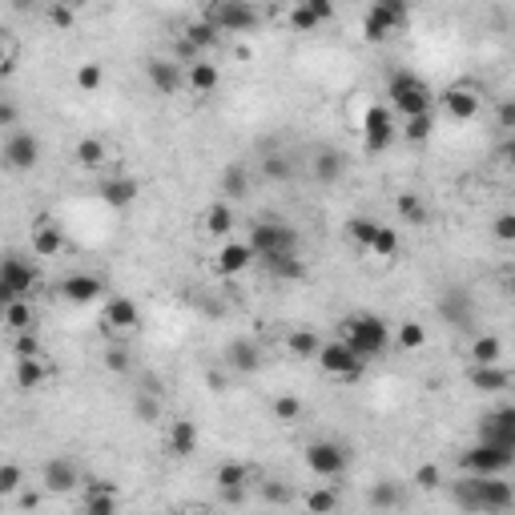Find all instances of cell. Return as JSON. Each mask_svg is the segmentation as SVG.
<instances>
[{"label":"cell","instance_id":"cell-1","mask_svg":"<svg viewBox=\"0 0 515 515\" xmlns=\"http://www.w3.org/2000/svg\"><path fill=\"white\" fill-rule=\"evenodd\" d=\"M451 503L472 515H503L515 507V488L503 475H463L451 483Z\"/></svg>","mask_w":515,"mask_h":515},{"label":"cell","instance_id":"cell-2","mask_svg":"<svg viewBox=\"0 0 515 515\" xmlns=\"http://www.w3.org/2000/svg\"><path fill=\"white\" fill-rule=\"evenodd\" d=\"M386 105H391L394 113H402V117L431 113L435 93H431V85L419 77V73L399 69V73H391V81H386Z\"/></svg>","mask_w":515,"mask_h":515},{"label":"cell","instance_id":"cell-3","mask_svg":"<svg viewBox=\"0 0 515 515\" xmlns=\"http://www.w3.org/2000/svg\"><path fill=\"white\" fill-rule=\"evenodd\" d=\"M342 342H347L363 363H371V358H378L391 347V326L378 315H350L347 323H342Z\"/></svg>","mask_w":515,"mask_h":515},{"label":"cell","instance_id":"cell-4","mask_svg":"<svg viewBox=\"0 0 515 515\" xmlns=\"http://www.w3.org/2000/svg\"><path fill=\"white\" fill-rule=\"evenodd\" d=\"M206 20H210L218 33L246 36L262 25V12L254 9L250 0H206Z\"/></svg>","mask_w":515,"mask_h":515},{"label":"cell","instance_id":"cell-5","mask_svg":"<svg viewBox=\"0 0 515 515\" xmlns=\"http://www.w3.org/2000/svg\"><path fill=\"white\" fill-rule=\"evenodd\" d=\"M298 230L290 222H254L250 226V238L246 246L254 250V258L262 262V258H274V254H298Z\"/></svg>","mask_w":515,"mask_h":515},{"label":"cell","instance_id":"cell-6","mask_svg":"<svg viewBox=\"0 0 515 515\" xmlns=\"http://www.w3.org/2000/svg\"><path fill=\"white\" fill-rule=\"evenodd\" d=\"M36 286V266L25 254H0V310L17 298H28Z\"/></svg>","mask_w":515,"mask_h":515},{"label":"cell","instance_id":"cell-7","mask_svg":"<svg viewBox=\"0 0 515 515\" xmlns=\"http://www.w3.org/2000/svg\"><path fill=\"white\" fill-rule=\"evenodd\" d=\"M41 137L28 129H9L4 145H0V166L9 169V174H33L41 166Z\"/></svg>","mask_w":515,"mask_h":515},{"label":"cell","instance_id":"cell-8","mask_svg":"<svg viewBox=\"0 0 515 515\" xmlns=\"http://www.w3.org/2000/svg\"><path fill=\"white\" fill-rule=\"evenodd\" d=\"M407 12H410L407 0H375L371 12L363 17V36H367L371 44H383L386 36H394L407 25Z\"/></svg>","mask_w":515,"mask_h":515},{"label":"cell","instance_id":"cell-9","mask_svg":"<svg viewBox=\"0 0 515 515\" xmlns=\"http://www.w3.org/2000/svg\"><path fill=\"white\" fill-rule=\"evenodd\" d=\"M463 472L467 475H507L515 463V447H499V443H488V439H480L475 447H467L463 451Z\"/></svg>","mask_w":515,"mask_h":515},{"label":"cell","instance_id":"cell-10","mask_svg":"<svg viewBox=\"0 0 515 515\" xmlns=\"http://www.w3.org/2000/svg\"><path fill=\"white\" fill-rule=\"evenodd\" d=\"M347 447L334 443V439H315V443H306V467L318 475V480H339L347 472Z\"/></svg>","mask_w":515,"mask_h":515},{"label":"cell","instance_id":"cell-11","mask_svg":"<svg viewBox=\"0 0 515 515\" xmlns=\"http://www.w3.org/2000/svg\"><path fill=\"white\" fill-rule=\"evenodd\" d=\"M315 358H318V367H323L331 378H347V383H355V378L363 375V358H358L355 350H350L342 339L323 342Z\"/></svg>","mask_w":515,"mask_h":515},{"label":"cell","instance_id":"cell-12","mask_svg":"<svg viewBox=\"0 0 515 515\" xmlns=\"http://www.w3.org/2000/svg\"><path fill=\"white\" fill-rule=\"evenodd\" d=\"M394 141V117H391V105H371L367 117H363V149L367 153H383L386 145Z\"/></svg>","mask_w":515,"mask_h":515},{"label":"cell","instance_id":"cell-13","mask_svg":"<svg viewBox=\"0 0 515 515\" xmlns=\"http://www.w3.org/2000/svg\"><path fill=\"white\" fill-rule=\"evenodd\" d=\"M57 294L73 306H93L97 298H105V282L97 278V274H65L57 282Z\"/></svg>","mask_w":515,"mask_h":515},{"label":"cell","instance_id":"cell-14","mask_svg":"<svg viewBox=\"0 0 515 515\" xmlns=\"http://www.w3.org/2000/svg\"><path fill=\"white\" fill-rule=\"evenodd\" d=\"M41 483L49 495H69V491L81 488V472H77V463L69 459V455H57V459L44 463V472H41Z\"/></svg>","mask_w":515,"mask_h":515},{"label":"cell","instance_id":"cell-15","mask_svg":"<svg viewBox=\"0 0 515 515\" xmlns=\"http://www.w3.org/2000/svg\"><path fill=\"white\" fill-rule=\"evenodd\" d=\"M439 101H443V113L451 117V121H475L480 109H483V97L475 93V89H467V85H451Z\"/></svg>","mask_w":515,"mask_h":515},{"label":"cell","instance_id":"cell-16","mask_svg":"<svg viewBox=\"0 0 515 515\" xmlns=\"http://www.w3.org/2000/svg\"><path fill=\"white\" fill-rule=\"evenodd\" d=\"M101 323L109 331H137L141 326V306L129 294H113L105 298V310H101Z\"/></svg>","mask_w":515,"mask_h":515},{"label":"cell","instance_id":"cell-17","mask_svg":"<svg viewBox=\"0 0 515 515\" xmlns=\"http://www.w3.org/2000/svg\"><path fill=\"white\" fill-rule=\"evenodd\" d=\"M439 315H443L451 326H459V331H472V323H475L472 294H467V290H443V298H439Z\"/></svg>","mask_w":515,"mask_h":515},{"label":"cell","instance_id":"cell-18","mask_svg":"<svg viewBox=\"0 0 515 515\" xmlns=\"http://www.w3.org/2000/svg\"><path fill=\"white\" fill-rule=\"evenodd\" d=\"M145 77H149V85L158 89L161 97H174L177 89L185 85V65L182 61H161V57H153V61L145 65Z\"/></svg>","mask_w":515,"mask_h":515},{"label":"cell","instance_id":"cell-19","mask_svg":"<svg viewBox=\"0 0 515 515\" xmlns=\"http://www.w3.org/2000/svg\"><path fill=\"white\" fill-rule=\"evenodd\" d=\"M226 367L238 375H258L262 371V347L254 339H234L226 347Z\"/></svg>","mask_w":515,"mask_h":515},{"label":"cell","instance_id":"cell-20","mask_svg":"<svg viewBox=\"0 0 515 515\" xmlns=\"http://www.w3.org/2000/svg\"><path fill=\"white\" fill-rule=\"evenodd\" d=\"M141 185L133 182V177H101L97 182V198L105 201V206H113V210H129L133 201H137Z\"/></svg>","mask_w":515,"mask_h":515},{"label":"cell","instance_id":"cell-21","mask_svg":"<svg viewBox=\"0 0 515 515\" xmlns=\"http://www.w3.org/2000/svg\"><path fill=\"white\" fill-rule=\"evenodd\" d=\"M214 266H218L222 278L246 274V270L254 266V250H250L246 242H230V238H226V242H222V250H218V262H214Z\"/></svg>","mask_w":515,"mask_h":515},{"label":"cell","instance_id":"cell-22","mask_svg":"<svg viewBox=\"0 0 515 515\" xmlns=\"http://www.w3.org/2000/svg\"><path fill=\"white\" fill-rule=\"evenodd\" d=\"M250 480H254V472L246 467V463H222L218 467V488H222V495L230 499V503H238V499L246 495V488H250Z\"/></svg>","mask_w":515,"mask_h":515},{"label":"cell","instance_id":"cell-23","mask_svg":"<svg viewBox=\"0 0 515 515\" xmlns=\"http://www.w3.org/2000/svg\"><path fill=\"white\" fill-rule=\"evenodd\" d=\"M480 439L499 447H515V410L511 407H499L495 415H488V423L480 427Z\"/></svg>","mask_w":515,"mask_h":515},{"label":"cell","instance_id":"cell-24","mask_svg":"<svg viewBox=\"0 0 515 515\" xmlns=\"http://www.w3.org/2000/svg\"><path fill=\"white\" fill-rule=\"evenodd\" d=\"M198 423L193 419H174L169 423V431H166V443H169V451L177 455V459H185V455H193L198 451Z\"/></svg>","mask_w":515,"mask_h":515},{"label":"cell","instance_id":"cell-25","mask_svg":"<svg viewBox=\"0 0 515 515\" xmlns=\"http://www.w3.org/2000/svg\"><path fill=\"white\" fill-rule=\"evenodd\" d=\"M218 190H222V198H230V201L250 198V169H246L242 161H230L218 174Z\"/></svg>","mask_w":515,"mask_h":515},{"label":"cell","instance_id":"cell-26","mask_svg":"<svg viewBox=\"0 0 515 515\" xmlns=\"http://www.w3.org/2000/svg\"><path fill=\"white\" fill-rule=\"evenodd\" d=\"M310 174H315V182L334 185L342 174H347V158H342L339 149H318L315 161H310Z\"/></svg>","mask_w":515,"mask_h":515},{"label":"cell","instance_id":"cell-27","mask_svg":"<svg viewBox=\"0 0 515 515\" xmlns=\"http://www.w3.org/2000/svg\"><path fill=\"white\" fill-rule=\"evenodd\" d=\"M472 386H475V391H483V394H499V391L511 386V371L499 367V363H483V367L472 371Z\"/></svg>","mask_w":515,"mask_h":515},{"label":"cell","instance_id":"cell-28","mask_svg":"<svg viewBox=\"0 0 515 515\" xmlns=\"http://www.w3.org/2000/svg\"><path fill=\"white\" fill-rule=\"evenodd\" d=\"M61 250H65L61 226H53V222H41V226H33V258H57Z\"/></svg>","mask_w":515,"mask_h":515},{"label":"cell","instance_id":"cell-29","mask_svg":"<svg viewBox=\"0 0 515 515\" xmlns=\"http://www.w3.org/2000/svg\"><path fill=\"white\" fill-rule=\"evenodd\" d=\"M266 274L278 282H302L306 278V262L298 254H274V258H262Z\"/></svg>","mask_w":515,"mask_h":515},{"label":"cell","instance_id":"cell-30","mask_svg":"<svg viewBox=\"0 0 515 515\" xmlns=\"http://www.w3.org/2000/svg\"><path fill=\"white\" fill-rule=\"evenodd\" d=\"M218 81H222V73H218V65H210V61H190L185 65V85L193 89V93H214L218 89Z\"/></svg>","mask_w":515,"mask_h":515},{"label":"cell","instance_id":"cell-31","mask_svg":"<svg viewBox=\"0 0 515 515\" xmlns=\"http://www.w3.org/2000/svg\"><path fill=\"white\" fill-rule=\"evenodd\" d=\"M218 28L210 25V20L201 17V20H193V25H185V33H182V41L190 44V49H198V53H206V49H214L218 44Z\"/></svg>","mask_w":515,"mask_h":515},{"label":"cell","instance_id":"cell-32","mask_svg":"<svg viewBox=\"0 0 515 515\" xmlns=\"http://www.w3.org/2000/svg\"><path fill=\"white\" fill-rule=\"evenodd\" d=\"M394 210H399V218L407 222V226H427V206L419 201V193H399L394 198Z\"/></svg>","mask_w":515,"mask_h":515},{"label":"cell","instance_id":"cell-33","mask_svg":"<svg viewBox=\"0 0 515 515\" xmlns=\"http://www.w3.org/2000/svg\"><path fill=\"white\" fill-rule=\"evenodd\" d=\"M44 367H41V358H17V386L20 391H41L44 386Z\"/></svg>","mask_w":515,"mask_h":515},{"label":"cell","instance_id":"cell-34","mask_svg":"<svg viewBox=\"0 0 515 515\" xmlns=\"http://www.w3.org/2000/svg\"><path fill=\"white\" fill-rule=\"evenodd\" d=\"M77 166L81 169H101L105 166V141H97V137H81L77 141Z\"/></svg>","mask_w":515,"mask_h":515},{"label":"cell","instance_id":"cell-35","mask_svg":"<svg viewBox=\"0 0 515 515\" xmlns=\"http://www.w3.org/2000/svg\"><path fill=\"white\" fill-rule=\"evenodd\" d=\"M4 326H9L12 334H20V331H33V306H28V298H17V302H9L4 310Z\"/></svg>","mask_w":515,"mask_h":515},{"label":"cell","instance_id":"cell-36","mask_svg":"<svg viewBox=\"0 0 515 515\" xmlns=\"http://www.w3.org/2000/svg\"><path fill=\"white\" fill-rule=\"evenodd\" d=\"M206 230H210L214 238H222V242L230 238V230H234V210L226 206V198H222L218 206H210V214H206Z\"/></svg>","mask_w":515,"mask_h":515},{"label":"cell","instance_id":"cell-37","mask_svg":"<svg viewBox=\"0 0 515 515\" xmlns=\"http://www.w3.org/2000/svg\"><path fill=\"white\" fill-rule=\"evenodd\" d=\"M318 347H323V339H318L315 331H290L286 334V350L294 358H315Z\"/></svg>","mask_w":515,"mask_h":515},{"label":"cell","instance_id":"cell-38","mask_svg":"<svg viewBox=\"0 0 515 515\" xmlns=\"http://www.w3.org/2000/svg\"><path fill=\"white\" fill-rule=\"evenodd\" d=\"M472 358H475V367H483V363H499V358H503V339H495V334H480V339L472 342Z\"/></svg>","mask_w":515,"mask_h":515},{"label":"cell","instance_id":"cell-39","mask_svg":"<svg viewBox=\"0 0 515 515\" xmlns=\"http://www.w3.org/2000/svg\"><path fill=\"white\" fill-rule=\"evenodd\" d=\"M375 230H378V222L367 218V214H355V218L347 222V234H350V242H355L358 250H371V238H375Z\"/></svg>","mask_w":515,"mask_h":515},{"label":"cell","instance_id":"cell-40","mask_svg":"<svg viewBox=\"0 0 515 515\" xmlns=\"http://www.w3.org/2000/svg\"><path fill=\"white\" fill-rule=\"evenodd\" d=\"M133 415H137L141 423H158L161 419V394L137 391V394H133Z\"/></svg>","mask_w":515,"mask_h":515},{"label":"cell","instance_id":"cell-41","mask_svg":"<svg viewBox=\"0 0 515 515\" xmlns=\"http://www.w3.org/2000/svg\"><path fill=\"white\" fill-rule=\"evenodd\" d=\"M371 254H378V258H394V254H399V230L378 222L375 238H371Z\"/></svg>","mask_w":515,"mask_h":515},{"label":"cell","instance_id":"cell-42","mask_svg":"<svg viewBox=\"0 0 515 515\" xmlns=\"http://www.w3.org/2000/svg\"><path fill=\"white\" fill-rule=\"evenodd\" d=\"M262 174L270 177V182H290V177H294V158H286V153H266Z\"/></svg>","mask_w":515,"mask_h":515},{"label":"cell","instance_id":"cell-43","mask_svg":"<svg viewBox=\"0 0 515 515\" xmlns=\"http://www.w3.org/2000/svg\"><path fill=\"white\" fill-rule=\"evenodd\" d=\"M286 20H290V33H315V28H323V20L310 12V4H306V0H298Z\"/></svg>","mask_w":515,"mask_h":515},{"label":"cell","instance_id":"cell-44","mask_svg":"<svg viewBox=\"0 0 515 515\" xmlns=\"http://www.w3.org/2000/svg\"><path fill=\"white\" fill-rule=\"evenodd\" d=\"M371 507H402V488L399 483H391V480H383V483H375L371 488Z\"/></svg>","mask_w":515,"mask_h":515},{"label":"cell","instance_id":"cell-45","mask_svg":"<svg viewBox=\"0 0 515 515\" xmlns=\"http://www.w3.org/2000/svg\"><path fill=\"white\" fill-rule=\"evenodd\" d=\"M101 85H105V69H101L97 61L81 65V69H77V89H81V93H97Z\"/></svg>","mask_w":515,"mask_h":515},{"label":"cell","instance_id":"cell-46","mask_svg":"<svg viewBox=\"0 0 515 515\" xmlns=\"http://www.w3.org/2000/svg\"><path fill=\"white\" fill-rule=\"evenodd\" d=\"M20 483H25V472H20V463H0V499L17 495Z\"/></svg>","mask_w":515,"mask_h":515},{"label":"cell","instance_id":"cell-47","mask_svg":"<svg viewBox=\"0 0 515 515\" xmlns=\"http://www.w3.org/2000/svg\"><path fill=\"white\" fill-rule=\"evenodd\" d=\"M431 113H415V117H407V125H402V137L410 141V145H419V141H427L431 137Z\"/></svg>","mask_w":515,"mask_h":515},{"label":"cell","instance_id":"cell-48","mask_svg":"<svg viewBox=\"0 0 515 515\" xmlns=\"http://www.w3.org/2000/svg\"><path fill=\"white\" fill-rule=\"evenodd\" d=\"M423 342H427V331H423V323H399V347L402 350H419Z\"/></svg>","mask_w":515,"mask_h":515},{"label":"cell","instance_id":"cell-49","mask_svg":"<svg viewBox=\"0 0 515 515\" xmlns=\"http://www.w3.org/2000/svg\"><path fill=\"white\" fill-rule=\"evenodd\" d=\"M298 415H302V402H298L294 394H278V399H274V419L278 423H294Z\"/></svg>","mask_w":515,"mask_h":515},{"label":"cell","instance_id":"cell-50","mask_svg":"<svg viewBox=\"0 0 515 515\" xmlns=\"http://www.w3.org/2000/svg\"><path fill=\"white\" fill-rule=\"evenodd\" d=\"M306 507H310V511H334V507H339V495H334L331 488H318L306 495Z\"/></svg>","mask_w":515,"mask_h":515},{"label":"cell","instance_id":"cell-51","mask_svg":"<svg viewBox=\"0 0 515 515\" xmlns=\"http://www.w3.org/2000/svg\"><path fill=\"white\" fill-rule=\"evenodd\" d=\"M17 358H41V339H36L33 331L17 334Z\"/></svg>","mask_w":515,"mask_h":515},{"label":"cell","instance_id":"cell-52","mask_svg":"<svg viewBox=\"0 0 515 515\" xmlns=\"http://www.w3.org/2000/svg\"><path fill=\"white\" fill-rule=\"evenodd\" d=\"M105 367L113 371V375H129V367H133V358H129V350H121V347H113L105 355Z\"/></svg>","mask_w":515,"mask_h":515},{"label":"cell","instance_id":"cell-53","mask_svg":"<svg viewBox=\"0 0 515 515\" xmlns=\"http://www.w3.org/2000/svg\"><path fill=\"white\" fill-rule=\"evenodd\" d=\"M495 238H499V242H515V214H499V218H495Z\"/></svg>","mask_w":515,"mask_h":515},{"label":"cell","instance_id":"cell-54","mask_svg":"<svg viewBox=\"0 0 515 515\" xmlns=\"http://www.w3.org/2000/svg\"><path fill=\"white\" fill-rule=\"evenodd\" d=\"M439 480H443V475H439V467H419V472H415V483H419V488H427V491H435L439 488Z\"/></svg>","mask_w":515,"mask_h":515},{"label":"cell","instance_id":"cell-55","mask_svg":"<svg viewBox=\"0 0 515 515\" xmlns=\"http://www.w3.org/2000/svg\"><path fill=\"white\" fill-rule=\"evenodd\" d=\"M17 121H20L17 105L12 101H0V129H17Z\"/></svg>","mask_w":515,"mask_h":515},{"label":"cell","instance_id":"cell-56","mask_svg":"<svg viewBox=\"0 0 515 515\" xmlns=\"http://www.w3.org/2000/svg\"><path fill=\"white\" fill-rule=\"evenodd\" d=\"M306 4H310V12H315V17L323 20V25L334 17V0H306Z\"/></svg>","mask_w":515,"mask_h":515},{"label":"cell","instance_id":"cell-57","mask_svg":"<svg viewBox=\"0 0 515 515\" xmlns=\"http://www.w3.org/2000/svg\"><path fill=\"white\" fill-rule=\"evenodd\" d=\"M49 17H53V25H61V28L73 25V9H61V4H53V12H49Z\"/></svg>","mask_w":515,"mask_h":515},{"label":"cell","instance_id":"cell-58","mask_svg":"<svg viewBox=\"0 0 515 515\" xmlns=\"http://www.w3.org/2000/svg\"><path fill=\"white\" fill-rule=\"evenodd\" d=\"M499 125H503V129H511V125H515V105H511V101L499 105Z\"/></svg>","mask_w":515,"mask_h":515},{"label":"cell","instance_id":"cell-59","mask_svg":"<svg viewBox=\"0 0 515 515\" xmlns=\"http://www.w3.org/2000/svg\"><path fill=\"white\" fill-rule=\"evenodd\" d=\"M0 69H9V36L0 28Z\"/></svg>","mask_w":515,"mask_h":515},{"label":"cell","instance_id":"cell-60","mask_svg":"<svg viewBox=\"0 0 515 515\" xmlns=\"http://www.w3.org/2000/svg\"><path fill=\"white\" fill-rule=\"evenodd\" d=\"M266 499H274V503H286L290 491H282V488H266Z\"/></svg>","mask_w":515,"mask_h":515},{"label":"cell","instance_id":"cell-61","mask_svg":"<svg viewBox=\"0 0 515 515\" xmlns=\"http://www.w3.org/2000/svg\"><path fill=\"white\" fill-rule=\"evenodd\" d=\"M53 4H61V9H81L85 0H53Z\"/></svg>","mask_w":515,"mask_h":515}]
</instances>
